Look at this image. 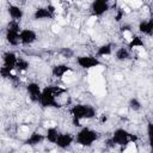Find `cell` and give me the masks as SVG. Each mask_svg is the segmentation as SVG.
Returning a JSON list of instances; mask_svg holds the SVG:
<instances>
[{"label":"cell","instance_id":"9c48e42d","mask_svg":"<svg viewBox=\"0 0 153 153\" xmlns=\"http://www.w3.org/2000/svg\"><path fill=\"white\" fill-rule=\"evenodd\" d=\"M74 141V136L71 133H60L55 145L61 149H67Z\"/></svg>","mask_w":153,"mask_h":153},{"label":"cell","instance_id":"e0dca14e","mask_svg":"<svg viewBox=\"0 0 153 153\" xmlns=\"http://www.w3.org/2000/svg\"><path fill=\"white\" fill-rule=\"evenodd\" d=\"M59 135H60V133H59V130H57L55 127H49V128L47 129V131H45L44 137H45V140H47L48 142L55 143L56 140H57V137H59Z\"/></svg>","mask_w":153,"mask_h":153},{"label":"cell","instance_id":"4fadbf2b","mask_svg":"<svg viewBox=\"0 0 153 153\" xmlns=\"http://www.w3.org/2000/svg\"><path fill=\"white\" fill-rule=\"evenodd\" d=\"M71 71H72V68H71L69 66L61 63V65L54 66L53 69H51V73H53V75H54L55 78H61V79H62V78H63L68 72H71Z\"/></svg>","mask_w":153,"mask_h":153},{"label":"cell","instance_id":"52a82bcc","mask_svg":"<svg viewBox=\"0 0 153 153\" xmlns=\"http://www.w3.org/2000/svg\"><path fill=\"white\" fill-rule=\"evenodd\" d=\"M37 39V33L35 30L32 29H22L20 32H19V42L22 44H25V45H29V44H32L33 42H36Z\"/></svg>","mask_w":153,"mask_h":153},{"label":"cell","instance_id":"9a60e30c","mask_svg":"<svg viewBox=\"0 0 153 153\" xmlns=\"http://www.w3.org/2000/svg\"><path fill=\"white\" fill-rule=\"evenodd\" d=\"M33 18L36 20H42V19H50L53 18V14L49 12L47 7H38L33 12Z\"/></svg>","mask_w":153,"mask_h":153},{"label":"cell","instance_id":"8992f818","mask_svg":"<svg viewBox=\"0 0 153 153\" xmlns=\"http://www.w3.org/2000/svg\"><path fill=\"white\" fill-rule=\"evenodd\" d=\"M109 10H110V4L106 0H94L91 4V11L93 17L103 16Z\"/></svg>","mask_w":153,"mask_h":153},{"label":"cell","instance_id":"ac0fdd59","mask_svg":"<svg viewBox=\"0 0 153 153\" xmlns=\"http://www.w3.org/2000/svg\"><path fill=\"white\" fill-rule=\"evenodd\" d=\"M129 57H130V53H129V50H128L126 47L118 48V49L116 50V53H115V59H116L117 61H126V60H128Z\"/></svg>","mask_w":153,"mask_h":153},{"label":"cell","instance_id":"44dd1931","mask_svg":"<svg viewBox=\"0 0 153 153\" xmlns=\"http://www.w3.org/2000/svg\"><path fill=\"white\" fill-rule=\"evenodd\" d=\"M27 68H29V62H27L26 60L18 59V61H17V63H16V67H14V71H18V72H25Z\"/></svg>","mask_w":153,"mask_h":153},{"label":"cell","instance_id":"7a4b0ae2","mask_svg":"<svg viewBox=\"0 0 153 153\" xmlns=\"http://www.w3.org/2000/svg\"><path fill=\"white\" fill-rule=\"evenodd\" d=\"M71 115L75 121L90 120L96 116V109L87 104H75L71 109Z\"/></svg>","mask_w":153,"mask_h":153},{"label":"cell","instance_id":"ffe728a7","mask_svg":"<svg viewBox=\"0 0 153 153\" xmlns=\"http://www.w3.org/2000/svg\"><path fill=\"white\" fill-rule=\"evenodd\" d=\"M128 45H129L130 49H134V48H141V47H143V41H142L141 37L134 35L133 38L128 42Z\"/></svg>","mask_w":153,"mask_h":153},{"label":"cell","instance_id":"277c9868","mask_svg":"<svg viewBox=\"0 0 153 153\" xmlns=\"http://www.w3.org/2000/svg\"><path fill=\"white\" fill-rule=\"evenodd\" d=\"M111 142L114 145H118V146L124 147L129 142H131V134H129V131L123 129V128H117L112 134Z\"/></svg>","mask_w":153,"mask_h":153},{"label":"cell","instance_id":"7402d4cb","mask_svg":"<svg viewBox=\"0 0 153 153\" xmlns=\"http://www.w3.org/2000/svg\"><path fill=\"white\" fill-rule=\"evenodd\" d=\"M129 108L133 111H140L142 109V104H141V102L137 98H131L129 100Z\"/></svg>","mask_w":153,"mask_h":153},{"label":"cell","instance_id":"30bf717a","mask_svg":"<svg viewBox=\"0 0 153 153\" xmlns=\"http://www.w3.org/2000/svg\"><path fill=\"white\" fill-rule=\"evenodd\" d=\"M2 61H4V67L14 71L16 63H17V61H18V57H17V55H16L13 51H6V53L2 55Z\"/></svg>","mask_w":153,"mask_h":153},{"label":"cell","instance_id":"3957f363","mask_svg":"<svg viewBox=\"0 0 153 153\" xmlns=\"http://www.w3.org/2000/svg\"><path fill=\"white\" fill-rule=\"evenodd\" d=\"M56 91L57 88H54L51 86H47L45 88L42 90V94H41V99H39V104L43 108H59V103L56 100Z\"/></svg>","mask_w":153,"mask_h":153},{"label":"cell","instance_id":"8fae6325","mask_svg":"<svg viewBox=\"0 0 153 153\" xmlns=\"http://www.w3.org/2000/svg\"><path fill=\"white\" fill-rule=\"evenodd\" d=\"M44 140H45V137H44L43 134H41V133H38V131H33V133H31V134L26 137L25 143H26L27 146H31V147H32V146H37V145L42 143Z\"/></svg>","mask_w":153,"mask_h":153},{"label":"cell","instance_id":"6da1fadb","mask_svg":"<svg viewBox=\"0 0 153 153\" xmlns=\"http://www.w3.org/2000/svg\"><path fill=\"white\" fill-rule=\"evenodd\" d=\"M75 141L78 145L82 146V147H91L94 141H97L98 139V134L96 130L88 128V127H82L75 135Z\"/></svg>","mask_w":153,"mask_h":153},{"label":"cell","instance_id":"5bb4252c","mask_svg":"<svg viewBox=\"0 0 153 153\" xmlns=\"http://www.w3.org/2000/svg\"><path fill=\"white\" fill-rule=\"evenodd\" d=\"M139 31L143 35L147 36H152L153 33V20L148 19V20H141L139 23Z\"/></svg>","mask_w":153,"mask_h":153},{"label":"cell","instance_id":"d6986e66","mask_svg":"<svg viewBox=\"0 0 153 153\" xmlns=\"http://www.w3.org/2000/svg\"><path fill=\"white\" fill-rule=\"evenodd\" d=\"M111 53H112V44L111 43L102 44L96 51L97 56H109V55H111Z\"/></svg>","mask_w":153,"mask_h":153},{"label":"cell","instance_id":"cb8c5ba5","mask_svg":"<svg viewBox=\"0 0 153 153\" xmlns=\"http://www.w3.org/2000/svg\"><path fill=\"white\" fill-rule=\"evenodd\" d=\"M61 54H62L66 59H69V57H72V56H73L74 51H73V50H71L69 48H62V49H61Z\"/></svg>","mask_w":153,"mask_h":153},{"label":"cell","instance_id":"603a6c76","mask_svg":"<svg viewBox=\"0 0 153 153\" xmlns=\"http://www.w3.org/2000/svg\"><path fill=\"white\" fill-rule=\"evenodd\" d=\"M7 29L8 30H12V31H17V32H20V26H19V22H16V20H11L7 25Z\"/></svg>","mask_w":153,"mask_h":153},{"label":"cell","instance_id":"2e32d148","mask_svg":"<svg viewBox=\"0 0 153 153\" xmlns=\"http://www.w3.org/2000/svg\"><path fill=\"white\" fill-rule=\"evenodd\" d=\"M5 38H6V41H7L11 45H13V47H16V45H18V44L20 43V42H19V32H17V31H12V30L6 29Z\"/></svg>","mask_w":153,"mask_h":153},{"label":"cell","instance_id":"7c38bea8","mask_svg":"<svg viewBox=\"0 0 153 153\" xmlns=\"http://www.w3.org/2000/svg\"><path fill=\"white\" fill-rule=\"evenodd\" d=\"M7 12H8L10 17L12 18V20H16V22H19L24 17L23 8L19 7V6H17V5H10L8 8H7Z\"/></svg>","mask_w":153,"mask_h":153},{"label":"cell","instance_id":"5b68a950","mask_svg":"<svg viewBox=\"0 0 153 153\" xmlns=\"http://www.w3.org/2000/svg\"><path fill=\"white\" fill-rule=\"evenodd\" d=\"M76 63L82 69H91L100 66V61L98 57L92 55H81L76 57Z\"/></svg>","mask_w":153,"mask_h":153},{"label":"cell","instance_id":"ba28073f","mask_svg":"<svg viewBox=\"0 0 153 153\" xmlns=\"http://www.w3.org/2000/svg\"><path fill=\"white\" fill-rule=\"evenodd\" d=\"M26 91L29 93V98L31 102H35V103H39V99H41V94H42V90H41V86L37 84V82H29L26 85Z\"/></svg>","mask_w":153,"mask_h":153}]
</instances>
